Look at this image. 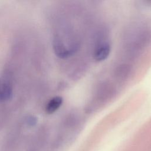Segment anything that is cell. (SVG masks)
<instances>
[{
    "label": "cell",
    "mask_w": 151,
    "mask_h": 151,
    "mask_svg": "<svg viewBox=\"0 0 151 151\" xmlns=\"http://www.w3.org/2000/svg\"><path fill=\"white\" fill-rule=\"evenodd\" d=\"M14 73L9 67H6L0 76V103L9 101L14 97Z\"/></svg>",
    "instance_id": "6da1fadb"
},
{
    "label": "cell",
    "mask_w": 151,
    "mask_h": 151,
    "mask_svg": "<svg viewBox=\"0 0 151 151\" xmlns=\"http://www.w3.org/2000/svg\"><path fill=\"white\" fill-rule=\"evenodd\" d=\"M47 142V133L41 129L36 132L29 140L25 151H42Z\"/></svg>",
    "instance_id": "7a4b0ae2"
},
{
    "label": "cell",
    "mask_w": 151,
    "mask_h": 151,
    "mask_svg": "<svg viewBox=\"0 0 151 151\" xmlns=\"http://www.w3.org/2000/svg\"><path fill=\"white\" fill-rule=\"evenodd\" d=\"M63 99L61 96H56L51 98L45 104L44 111L48 114L55 113L62 105Z\"/></svg>",
    "instance_id": "3957f363"
},
{
    "label": "cell",
    "mask_w": 151,
    "mask_h": 151,
    "mask_svg": "<svg viewBox=\"0 0 151 151\" xmlns=\"http://www.w3.org/2000/svg\"><path fill=\"white\" fill-rule=\"evenodd\" d=\"M110 47L107 43H103L97 48L94 52V58L97 61L104 60L109 56Z\"/></svg>",
    "instance_id": "277c9868"
}]
</instances>
